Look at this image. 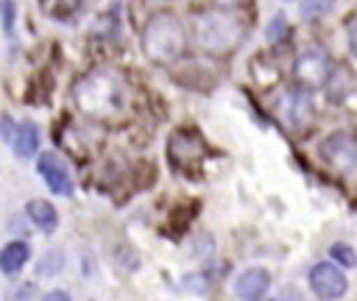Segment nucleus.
Here are the masks:
<instances>
[{
    "label": "nucleus",
    "mask_w": 357,
    "mask_h": 301,
    "mask_svg": "<svg viewBox=\"0 0 357 301\" xmlns=\"http://www.w3.org/2000/svg\"><path fill=\"white\" fill-rule=\"evenodd\" d=\"M36 170L56 195H73V176H70V167L64 164V159L59 153H53V150L39 153Z\"/></svg>",
    "instance_id": "nucleus-7"
},
{
    "label": "nucleus",
    "mask_w": 357,
    "mask_h": 301,
    "mask_svg": "<svg viewBox=\"0 0 357 301\" xmlns=\"http://www.w3.org/2000/svg\"><path fill=\"white\" fill-rule=\"evenodd\" d=\"M25 215H28V220H31L39 231H53V229L59 226V212H56V206H53L50 201H45V198L28 201V203H25Z\"/></svg>",
    "instance_id": "nucleus-9"
},
{
    "label": "nucleus",
    "mask_w": 357,
    "mask_h": 301,
    "mask_svg": "<svg viewBox=\"0 0 357 301\" xmlns=\"http://www.w3.org/2000/svg\"><path fill=\"white\" fill-rule=\"evenodd\" d=\"M335 3H337V0H301L298 6H301V14H304L307 20H318V17L329 14V11L335 8Z\"/></svg>",
    "instance_id": "nucleus-13"
},
{
    "label": "nucleus",
    "mask_w": 357,
    "mask_h": 301,
    "mask_svg": "<svg viewBox=\"0 0 357 301\" xmlns=\"http://www.w3.org/2000/svg\"><path fill=\"white\" fill-rule=\"evenodd\" d=\"M310 287H312V293L318 298L335 301V298H340L346 293L349 281H346V276L340 273V268L335 262H318L310 270Z\"/></svg>",
    "instance_id": "nucleus-6"
},
{
    "label": "nucleus",
    "mask_w": 357,
    "mask_h": 301,
    "mask_svg": "<svg viewBox=\"0 0 357 301\" xmlns=\"http://www.w3.org/2000/svg\"><path fill=\"white\" fill-rule=\"evenodd\" d=\"M61 268H64V254L61 251H47L42 256V262L36 265V273L39 276H56Z\"/></svg>",
    "instance_id": "nucleus-12"
},
{
    "label": "nucleus",
    "mask_w": 357,
    "mask_h": 301,
    "mask_svg": "<svg viewBox=\"0 0 357 301\" xmlns=\"http://www.w3.org/2000/svg\"><path fill=\"white\" fill-rule=\"evenodd\" d=\"M329 254H332V259H337V262L346 265V268H354V265H357V254H354V248L346 245V242H335Z\"/></svg>",
    "instance_id": "nucleus-14"
},
{
    "label": "nucleus",
    "mask_w": 357,
    "mask_h": 301,
    "mask_svg": "<svg viewBox=\"0 0 357 301\" xmlns=\"http://www.w3.org/2000/svg\"><path fill=\"white\" fill-rule=\"evenodd\" d=\"M42 301H70V295L64 290H50V293L42 295Z\"/></svg>",
    "instance_id": "nucleus-16"
},
{
    "label": "nucleus",
    "mask_w": 357,
    "mask_h": 301,
    "mask_svg": "<svg viewBox=\"0 0 357 301\" xmlns=\"http://www.w3.org/2000/svg\"><path fill=\"white\" fill-rule=\"evenodd\" d=\"M28 259H31V248H28V242H22V240H11V242L3 245V251H0V270L8 273V276H14V273H20V270L25 268Z\"/></svg>",
    "instance_id": "nucleus-10"
},
{
    "label": "nucleus",
    "mask_w": 357,
    "mask_h": 301,
    "mask_svg": "<svg viewBox=\"0 0 357 301\" xmlns=\"http://www.w3.org/2000/svg\"><path fill=\"white\" fill-rule=\"evenodd\" d=\"M329 75H332V61H329L326 53H321V50L298 53V59L293 64V78H296L298 86L318 89V86H324L329 81Z\"/></svg>",
    "instance_id": "nucleus-4"
},
{
    "label": "nucleus",
    "mask_w": 357,
    "mask_h": 301,
    "mask_svg": "<svg viewBox=\"0 0 357 301\" xmlns=\"http://www.w3.org/2000/svg\"><path fill=\"white\" fill-rule=\"evenodd\" d=\"M212 3H218V6H234V3H240V0H212Z\"/></svg>",
    "instance_id": "nucleus-18"
},
{
    "label": "nucleus",
    "mask_w": 357,
    "mask_h": 301,
    "mask_svg": "<svg viewBox=\"0 0 357 301\" xmlns=\"http://www.w3.org/2000/svg\"><path fill=\"white\" fill-rule=\"evenodd\" d=\"M349 47H351V53L357 56V25H354L351 33H349Z\"/></svg>",
    "instance_id": "nucleus-17"
},
{
    "label": "nucleus",
    "mask_w": 357,
    "mask_h": 301,
    "mask_svg": "<svg viewBox=\"0 0 357 301\" xmlns=\"http://www.w3.org/2000/svg\"><path fill=\"white\" fill-rule=\"evenodd\" d=\"M271 287V273L265 268H248L234 281V295L240 301H259Z\"/></svg>",
    "instance_id": "nucleus-8"
},
{
    "label": "nucleus",
    "mask_w": 357,
    "mask_h": 301,
    "mask_svg": "<svg viewBox=\"0 0 357 301\" xmlns=\"http://www.w3.org/2000/svg\"><path fill=\"white\" fill-rule=\"evenodd\" d=\"M184 47H187V33H184V25L173 14H156L145 22L142 50L151 61L170 64L184 53Z\"/></svg>",
    "instance_id": "nucleus-1"
},
{
    "label": "nucleus",
    "mask_w": 357,
    "mask_h": 301,
    "mask_svg": "<svg viewBox=\"0 0 357 301\" xmlns=\"http://www.w3.org/2000/svg\"><path fill=\"white\" fill-rule=\"evenodd\" d=\"M39 148V131L33 123H22L17 131H14V150L20 159H31Z\"/></svg>",
    "instance_id": "nucleus-11"
},
{
    "label": "nucleus",
    "mask_w": 357,
    "mask_h": 301,
    "mask_svg": "<svg viewBox=\"0 0 357 301\" xmlns=\"http://www.w3.org/2000/svg\"><path fill=\"white\" fill-rule=\"evenodd\" d=\"M204 281H206L204 276H187V279H184L187 290H195V293H201V290H204Z\"/></svg>",
    "instance_id": "nucleus-15"
},
{
    "label": "nucleus",
    "mask_w": 357,
    "mask_h": 301,
    "mask_svg": "<svg viewBox=\"0 0 357 301\" xmlns=\"http://www.w3.org/2000/svg\"><path fill=\"white\" fill-rule=\"evenodd\" d=\"M195 39L209 53H229V50H234L240 45L243 25L229 14L209 11V14H201L195 20Z\"/></svg>",
    "instance_id": "nucleus-2"
},
{
    "label": "nucleus",
    "mask_w": 357,
    "mask_h": 301,
    "mask_svg": "<svg viewBox=\"0 0 357 301\" xmlns=\"http://www.w3.org/2000/svg\"><path fill=\"white\" fill-rule=\"evenodd\" d=\"M324 159L340 173V176H354L357 173V137L354 134H332L321 145Z\"/></svg>",
    "instance_id": "nucleus-5"
},
{
    "label": "nucleus",
    "mask_w": 357,
    "mask_h": 301,
    "mask_svg": "<svg viewBox=\"0 0 357 301\" xmlns=\"http://www.w3.org/2000/svg\"><path fill=\"white\" fill-rule=\"evenodd\" d=\"M78 106L92 117H106L120 106V84L106 72H92L75 86Z\"/></svg>",
    "instance_id": "nucleus-3"
}]
</instances>
